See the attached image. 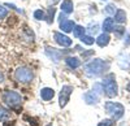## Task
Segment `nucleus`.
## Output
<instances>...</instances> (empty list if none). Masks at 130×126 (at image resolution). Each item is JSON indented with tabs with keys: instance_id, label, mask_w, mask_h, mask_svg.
I'll use <instances>...</instances> for the list:
<instances>
[{
	"instance_id": "dca6fc26",
	"label": "nucleus",
	"mask_w": 130,
	"mask_h": 126,
	"mask_svg": "<svg viewBox=\"0 0 130 126\" xmlns=\"http://www.w3.org/2000/svg\"><path fill=\"white\" fill-rule=\"evenodd\" d=\"M115 29V21L111 18V17H107L104 18L103 21V30H104V33H111V31H113Z\"/></svg>"
},
{
	"instance_id": "393cba45",
	"label": "nucleus",
	"mask_w": 130,
	"mask_h": 126,
	"mask_svg": "<svg viewBox=\"0 0 130 126\" xmlns=\"http://www.w3.org/2000/svg\"><path fill=\"white\" fill-rule=\"evenodd\" d=\"M7 16H8V9L4 5L0 4V20H4Z\"/></svg>"
},
{
	"instance_id": "f257e3e1",
	"label": "nucleus",
	"mask_w": 130,
	"mask_h": 126,
	"mask_svg": "<svg viewBox=\"0 0 130 126\" xmlns=\"http://www.w3.org/2000/svg\"><path fill=\"white\" fill-rule=\"evenodd\" d=\"M109 62H107L102 59H94L89 62H86L83 65V70H85V74L87 77H99L103 76L105 71L109 70Z\"/></svg>"
},
{
	"instance_id": "20e7f679",
	"label": "nucleus",
	"mask_w": 130,
	"mask_h": 126,
	"mask_svg": "<svg viewBox=\"0 0 130 126\" xmlns=\"http://www.w3.org/2000/svg\"><path fill=\"white\" fill-rule=\"evenodd\" d=\"M102 92H103V86H102V83H95L94 87L91 90H89L85 94V101L89 104V105H94V104H98L100 100V95H102Z\"/></svg>"
},
{
	"instance_id": "0eeeda50",
	"label": "nucleus",
	"mask_w": 130,
	"mask_h": 126,
	"mask_svg": "<svg viewBox=\"0 0 130 126\" xmlns=\"http://www.w3.org/2000/svg\"><path fill=\"white\" fill-rule=\"evenodd\" d=\"M72 92H73V87L69 86V85L62 86V88L60 90V94H59V104H60L61 108H64V107L68 104Z\"/></svg>"
},
{
	"instance_id": "9b49d317",
	"label": "nucleus",
	"mask_w": 130,
	"mask_h": 126,
	"mask_svg": "<svg viewBox=\"0 0 130 126\" xmlns=\"http://www.w3.org/2000/svg\"><path fill=\"white\" fill-rule=\"evenodd\" d=\"M59 26H60V29L64 31V33H72L74 26H75V22L73 20H65V21H61Z\"/></svg>"
},
{
	"instance_id": "6ab92c4d",
	"label": "nucleus",
	"mask_w": 130,
	"mask_h": 126,
	"mask_svg": "<svg viewBox=\"0 0 130 126\" xmlns=\"http://www.w3.org/2000/svg\"><path fill=\"white\" fill-rule=\"evenodd\" d=\"M55 14H56V9L53 8V7H50L47 10H46V21L48 24H51L52 21H53V17H55Z\"/></svg>"
},
{
	"instance_id": "4468645a",
	"label": "nucleus",
	"mask_w": 130,
	"mask_h": 126,
	"mask_svg": "<svg viewBox=\"0 0 130 126\" xmlns=\"http://www.w3.org/2000/svg\"><path fill=\"white\" fill-rule=\"evenodd\" d=\"M65 62H67V65L70 68V69H77L81 66V60L75 56H69L65 59Z\"/></svg>"
},
{
	"instance_id": "b1692460",
	"label": "nucleus",
	"mask_w": 130,
	"mask_h": 126,
	"mask_svg": "<svg viewBox=\"0 0 130 126\" xmlns=\"http://www.w3.org/2000/svg\"><path fill=\"white\" fill-rule=\"evenodd\" d=\"M9 118V112L5 108H0V121H4Z\"/></svg>"
},
{
	"instance_id": "412c9836",
	"label": "nucleus",
	"mask_w": 130,
	"mask_h": 126,
	"mask_svg": "<svg viewBox=\"0 0 130 126\" xmlns=\"http://www.w3.org/2000/svg\"><path fill=\"white\" fill-rule=\"evenodd\" d=\"M86 30H87L91 35H92V34H96L98 30H99V25H98L96 22H91L87 27H86Z\"/></svg>"
},
{
	"instance_id": "2f4dec72",
	"label": "nucleus",
	"mask_w": 130,
	"mask_h": 126,
	"mask_svg": "<svg viewBox=\"0 0 130 126\" xmlns=\"http://www.w3.org/2000/svg\"><path fill=\"white\" fill-rule=\"evenodd\" d=\"M47 126H52V125H47Z\"/></svg>"
},
{
	"instance_id": "5701e85b",
	"label": "nucleus",
	"mask_w": 130,
	"mask_h": 126,
	"mask_svg": "<svg viewBox=\"0 0 130 126\" xmlns=\"http://www.w3.org/2000/svg\"><path fill=\"white\" fill-rule=\"evenodd\" d=\"M104 12H105L107 14H115V12H116L115 4H108V5L104 8Z\"/></svg>"
},
{
	"instance_id": "f3484780",
	"label": "nucleus",
	"mask_w": 130,
	"mask_h": 126,
	"mask_svg": "<svg viewBox=\"0 0 130 126\" xmlns=\"http://www.w3.org/2000/svg\"><path fill=\"white\" fill-rule=\"evenodd\" d=\"M115 22L117 24H124L125 21H126V12L122 9H117L116 10V13H115Z\"/></svg>"
},
{
	"instance_id": "1a4fd4ad",
	"label": "nucleus",
	"mask_w": 130,
	"mask_h": 126,
	"mask_svg": "<svg viewBox=\"0 0 130 126\" xmlns=\"http://www.w3.org/2000/svg\"><path fill=\"white\" fill-rule=\"evenodd\" d=\"M46 55L53 61V62H60V60L62 59V52L56 49V48H52V47H46Z\"/></svg>"
},
{
	"instance_id": "423d86ee",
	"label": "nucleus",
	"mask_w": 130,
	"mask_h": 126,
	"mask_svg": "<svg viewBox=\"0 0 130 126\" xmlns=\"http://www.w3.org/2000/svg\"><path fill=\"white\" fill-rule=\"evenodd\" d=\"M3 100L8 107L13 108V109L21 107V104H22V96H21V94H18L17 91H12V90L5 91L3 94Z\"/></svg>"
},
{
	"instance_id": "9d476101",
	"label": "nucleus",
	"mask_w": 130,
	"mask_h": 126,
	"mask_svg": "<svg viewBox=\"0 0 130 126\" xmlns=\"http://www.w3.org/2000/svg\"><path fill=\"white\" fill-rule=\"evenodd\" d=\"M117 64L121 69H129L130 68V55L129 53H121L117 59Z\"/></svg>"
},
{
	"instance_id": "7ed1b4c3",
	"label": "nucleus",
	"mask_w": 130,
	"mask_h": 126,
	"mask_svg": "<svg viewBox=\"0 0 130 126\" xmlns=\"http://www.w3.org/2000/svg\"><path fill=\"white\" fill-rule=\"evenodd\" d=\"M105 112L109 114V116L112 117V120L117 121L124 117L125 114V108L121 103H113V101H107L105 103Z\"/></svg>"
},
{
	"instance_id": "39448f33",
	"label": "nucleus",
	"mask_w": 130,
	"mask_h": 126,
	"mask_svg": "<svg viewBox=\"0 0 130 126\" xmlns=\"http://www.w3.org/2000/svg\"><path fill=\"white\" fill-rule=\"evenodd\" d=\"M14 78L17 82L22 83V85H29L34 79V71L27 66H20L14 71Z\"/></svg>"
},
{
	"instance_id": "f8f14e48",
	"label": "nucleus",
	"mask_w": 130,
	"mask_h": 126,
	"mask_svg": "<svg viewBox=\"0 0 130 126\" xmlns=\"http://www.w3.org/2000/svg\"><path fill=\"white\" fill-rule=\"evenodd\" d=\"M53 96H55V91H53V88L44 87V88L40 90V98H42V100L50 101V100L53 99Z\"/></svg>"
},
{
	"instance_id": "aec40b11",
	"label": "nucleus",
	"mask_w": 130,
	"mask_h": 126,
	"mask_svg": "<svg viewBox=\"0 0 130 126\" xmlns=\"http://www.w3.org/2000/svg\"><path fill=\"white\" fill-rule=\"evenodd\" d=\"M79 39H81V42H82L83 44H87V46L94 44V42H95V40H94V38H92L91 35H86V34H85V35H82Z\"/></svg>"
},
{
	"instance_id": "a211bd4d",
	"label": "nucleus",
	"mask_w": 130,
	"mask_h": 126,
	"mask_svg": "<svg viewBox=\"0 0 130 126\" xmlns=\"http://www.w3.org/2000/svg\"><path fill=\"white\" fill-rule=\"evenodd\" d=\"M72 33H73V35H74L75 38H81V37L85 35V33H86V27H83V26H81V25H75Z\"/></svg>"
},
{
	"instance_id": "c756f323",
	"label": "nucleus",
	"mask_w": 130,
	"mask_h": 126,
	"mask_svg": "<svg viewBox=\"0 0 130 126\" xmlns=\"http://www.w3.org/2000/svg\"><path fill=\"white\" fill-rule=\"evenodd\" d=\"M4 79H5V77H4V74L2 71H0V83H3L4 82Z\"/></svg>"
},
{
	"instance_id": "2eb2a0df",
	"label": "nucleus",
	"mask_w": 130,
	"mask_h": 126,
	"mask_svg": "<svg viewBox=\"0 0 130 126\" xmlns=\"http://www.w3.org/2000/svg\"><path fill=\"white\" fill-rule=\"evenodd\" d=\"M109 40H111V38H109V35H108L107 33H103V34H100L99 37L96 38V44L99 46V47H107L108 46V43H109Z\"/></svg>"
},
{
	"instance_id": "7c9ffc66",
	"label": "nucleus",
	"mask_w": 130,
	"mask_h": 126,
	"mask_svg": "<svg viewBox=\"0 0 130 126\" xmlns=\"http://www.w3.org/2000/svg\"><path fill=\"white\" fill-rule=\"evenodd\" d=\"M126 90H127V91H129V92H130V82H129V83H127V86H126Z\"/></svg>"
},
{
	"instance_id": "4be33fe9",
	"label": "nucleus",
	"mask_w": 130,
	"mask_h": 126,
	"mask_svg": "<svg viewBox=\"0 0 130 126\" xmlns=\"http://www.w3.org/2000/svg\"><path fill=\"white\" fill-rule=\"evenodd\" d=\"M32 16H34V18H35V20H39V21H42V20H44V18H46V10L37 9Z\"/></svg>"
},
{
	"instance_id": "c85d7f7f",
	"label": "nucleus",
	"mask_w": 130,
	"mask_h": 126,
	"mask_svg": "<svg viewBox=\"0 0 130 126\" xmlns=\"http://www.w3.org/2000/svg\"><path fill=\"white\" fill-rule=\"evenodd\" d=\"M60 2V0H48V4L50 5H55V4H57Z\"/></svg>"
},
{
	"instance_id": "a878e982",
	"label": "nucleus",
	"mask_w": 130,
	"mask_h": 126,
	"mask_svg": "<svg viewBox=\"0 0 130 126\" xmlns=\"http://www.w3.org/2000/svg\"><path fill=\"white\" fill-rule=\"evenodd\" d=\"M98 126H113V120H103L98 123Z\"/></svg>"
},
{
	"instance_id": "cd10ccee",
	"label": "nucleus",
	"mask_w": 130,
	"mask_h": 126,
	"mask_svg": "<svg viewBox=\"0 0 130 126\" xmlns=\"http://www.w3.org/2000/svg\"><path fill=\"white\" fill-rule=\"evenodd\" d=\"M91 55H94V51H85V53L82 52V56L86 59V57H89V56H91Z\"/></svg>"
},
{
	"instance_id": "f03ea898",
	"label": "nucleus",
	"mask_w": 130,
	"mask_h": 126,
	"mask_svg": "<svg viewBox=\"0 0 130 126\" xmlns=\"http://www.w3.org/2000/svg\"><path fill=\"white\" fill-rule=\"evenodd\" d=\"M102 86H103V92H105L107 96L109 98H115L118 92V86L116 83V78L115 74L109 73V74L104 76L103 82H102Z\"/></svg>"
},
{
	"instance_id": "6e6552de",
	"label": "nucleus",
	"mask_w": 130,
	"mask_h": 126,
	"mask_svg": "<svg viewBox=\"0 0 130 126\" xmlns=\"http://www.w3.org/2000/svg\"><path fill=\"white\" fill-rule=\"evenodd\" d=\"M53 39H55V42L59 44V46H61V47H64V48H68V47H70L72 46V39L68 37V35H65V34H62V33H55V35H53Z\"/></svg>"
},
{
	"instance_id": "ddd939ff",
	"label": "nucleus",
	"mask_w": 130,
	"mask_h": 126,
	"mask_svg": "<svg viewBox=\"0 0 130 126\" xmlns=\"http://www.w3.org/2000/svg\"><path fill=\"white\" fill-rule=\"evenodd\" d=\"M61 10H62V13L65 14H70L73 13V10H74V4L72 0H62V3H61Z\"/></svg>"
},
{
	"instance_id": "bb28decb",
	"label": "nucleus",
	"mask_w": 130,
	"mask_h": 126,
	"mask_svg": "<svg viewBox=\"0 0 130 126\" xmlns=\"http://www.w3.org/2000/svg\"><path fill=\"white\" fill-rule=\"evenodd\" d=\"M116 34H117V37L124 35V34H125V29H124V27H117V29H116Z\"/></svg>"
}]
</instances>
